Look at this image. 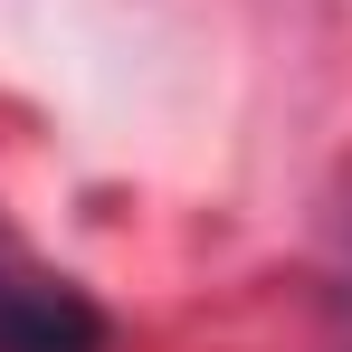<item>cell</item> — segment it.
<instances>
[{
  "label": "cell",
  "instance_id": "cell-1",
  "mask_svg": "<svg viewBox=\"0 0 352 352\" xmlns=\"http://www.w3.org/2000/svg\"><path fill=\"white\" fill-rule=\"evenodd\" d=\"M0 352H105V314L86 286L0 248Z\"/></svg>",
  "mask_w": 352,
  "mask_h": 352
}]
</instances>
